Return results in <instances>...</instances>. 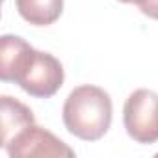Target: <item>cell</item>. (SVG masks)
Returning <instances> with one entry per match:
<instances>
[{
	"mask_svg": "<svg viewBox=\"0 0 158 158\" xmlns=\"http://www.w3.org/2000/svg\"><path fill=\"white\" fill-rule=\"evenodd\" d=\"M0 78L15 82L23 91L37 99H50L65 80L63 65L48 52L35 50L19 35L0 37Z\"/></svg>",
	"mask_w": 158,
	"mask_h": 158,
	"instance_id": "cell-1",
	"label": "cell"
},
{
	"mask_svg": "<svg viewBox=\"0 0 158 158\" xmlns=\"http://www.w3.org/2000/svg\"><path fill=\"white\" fill-rule=\"evenodd\" d=\"M0 119H2V147L11 141L19 132H23L26 127L35 123L34 112L23 104L21 101L10 97V95H2L0 97Z\"/></svg>",
	"mask_w": 158,
	"mask_h": 158,
	"instance_id": "cell-5",
	"label": "cell"
},
{
	"mask_svg": "<svg viewBox=\"0 0 158 158\" xmlns=\"http://www.w3.org/2000/svg\"><path fill=\"white\" fill-rule=\"evenodd\" d=\"M123 123L127 134L136 143L158 141V93L151 89H136L128 95L123 108Z\"/></svg>",
	"mask_w": 158,
	"mask_h": 158,
	"instance_id": "cell-3",
	"label": "cell"
},
{
	"mask_svg": "<svg viewBox=\"0 0 158 158\" xmlns=\"http://www.w3.org/2000/svg\"><path fill=\"white\" fill-rule=\"evenodd\" d=\"M138 8L145 17L158 21V0H145V2H141Z\"/></svg>",
	"mask_w": 158,
	"mask_h": 158,
	"instance_id": "cell-7",
	"label": "cell"
},
{
	"mask_svg": "<svg viewBox=\"0 0 158 158\" xmlns=\"http://www.w3.org/2000/svg\"><path fill=\"white\" fill-rule=\"evenodd\" d=\"M19 15L34 26L54 24L63 13V0H15Z\"/></svg>",
	"mask_w": 158,
	"mask_h": 158,
	"instance_id": "cell-6",
	"label": "cell"
},
{
	"mask_svg": "<svg viewBox=\"0 0 158 158\" xmlns=\"http://www.w3.org/2000/svg\"><path fill=\"white\" fill-rule=\"evenodd\" d=\"M112 99L110 95L91 84L74 88L63 102V125L78 139L97 141L112 125Z\"/></svg>",
	"mask_w": 158,
	"mask_h": 158,
	"instance_id": "cell-2",
	"label": "cell"
},
{
	"mask_svg": "<svg viewBox=\"0 0 158 158\" xmlns=\"http://www.w3.org/2000/svg\"><path fill=\"white\" fill-rule=\"evenodd\" d=\"M6 152L11 158H32V156H67L73 158L74 151L61 141L58 136L48 132L39 125H30L19 132L11 141L4 145Z\"/></svg>",
	"mask_w": 158,
	"mask_h": 158,
	"instance_id": "cell-4",
	"label": "cell"
},
{
	"mask_svg": "<svg viewBox=\"0 0 158 158\" xmlns=\"http://www.w3.org/2000/svg\"><path fill=\"white\" fill-rule=\"evenodd\" d=\"M119 2H123V4H136V6H139L141 2H145V0H119Z\"/></svg>",
	"mask_w": 158,
	"mask_h": 158,
	"instance_id": "cell-8",
	"label": "cell"
}]
</instances>
